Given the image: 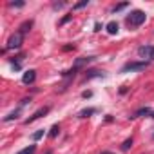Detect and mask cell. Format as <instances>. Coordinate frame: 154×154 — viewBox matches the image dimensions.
Listing matches in <instances>:
<instances>
[{"instance_id":"obj_1","label":"cell","mask_w":154,"mask_h":154,"mask_svg":"<svg viewBox=\"0 0 154 154\" xmlns=\"http://www.w3.org/2000/svg\"><path fill=\"white\" fill-rule=\"evenodd\" d=\"M145 18H147V15H145L143 11L134 9V11H131V15L127 17V26H129V27H140V26L145 22Z\"/></svg>"},{"instance_id":"obj_2","label":"cell","mask_w":154,"mask_h":154,"mask_svg":"<svg viewBox=\"0 0 154 154\" xmlns=\"http://www.w3.org/2000/svg\"><path fill=\"white\" fill-rule=\"evenodd\" d=\"M147 67V62H129L122 67V72H129V71H143Z\"/></svg>"},{"instance_id":"obj_3","label":"cell","mask_w":154,"mask_h":154,"mask_svg":"<svg viewBox=\"0 0 154 154\" xmlns=\"http://www.w3.org/2000/svg\"><path fill=\"white\" fill-rule=\"evenodd\" d=\"M22 38H24V35H22V33H15V35L8 40L6 49H18V47L22 45Z\"/></svg>"},{"instance_id":"obj_4","label":"cell","mask_w":154,"mask_h":154,"mask_svg":"<svg viewBox=\"0 0 154 154\" xmlns=\"http://www.w3.org/2000/svg\"><path fill=\"white\" fill-rule=\"evenodd\" d=\"M138 54H140L141 58L154 60V45H140V47H138Z\"/></svg>"},{"instance_id":"obj_5","label":"cell","mask_w":154,"mask_h":154,"mask_svg":"<svg viewBox=\"0 0 154 154\" xmlns=\"http://www.w3.org/2000/svg\"><path fill=\"white\" fill-rule=\"evenodd\" d=\"M47 112H49V107H40V109H38L36 112H33V114H31V116H29V118L26 120V123H33L35 120H38V118H42V116H45Z\"/></svg>"},{"instance_id":"obj_6","label":"cell","mask_w":154,"mask_h":154,"mask_svg":"<svg viewBox=\"0 0 154 154\" xmlns=\"http://www.w3.org/2000/svg\"><path fill=\"white\" fill-rule=\"evenodd\" d=\"M35 78H36V71H35V69H31V71L24 72L22 82H24V84H33V82H35Z\"/></svg>"},{"instance_id":"obj_7","label":"cell","mask_w":154,"mask_h":154,"mask_svg":"<svg viewBox=\"0 0 154 154\" xmlns=\"http://www.w3.org/2000/svg\"><path fill=\"white\" fill-rule=\"evenodd\" d=\"M147 114H152V111H150L149 107H141V109H138L131 118H140V116H147Z\"/></svg>"},{"instance_id":"obj_8","label":"cell","mask_w":154,"mask_h":154,"mask_svg":"<svg viewBox=\"0 0 154 154\" xmlns=\"http://www.w3.org/2000/svg\"><path fill=\"white\" fill-rule=\"evenodd\" d=\"M105 29H107V33H109V35H116L120 27H118V24H116V22H109V24L105 26Z\"/></svg>"},{"instance_id":"obj_9","label":"cell","mask_w":154,"mask_h":154,"mask_svg":"<svg viewBox=\"0 0 154 154\" xmlns=\"http://www.w3.org/2000/svg\"><path fill=\"white\" fill-rule=\"evenodd\" d=\"M31 27H33V22H31V20H27V22H24V24H22V26L18 27V33L26 35V33H27V31H29Z\"/></svg>"},{"instance_id":"obj_10","label":"cell","mask_w":154,"mask_h":154,"mask_svg":"<svg viewBox=\"0 0 154 154\" xmlns=\"http://www.w3.org/2000/svg\"><path fill=\"white\" fill-rule=\"evenodd\" d=\"M94 112H96V109H93V107H91V109H84V111L78 112V118H89V116L94 114Z\"/></svg>"},{"instance_id":"obj_11","label":"cell","mask_w":154,"mask_h":154,"mask_svg":"<svg viewBox=\"0 0 154 154\" xmlns=\"http://www.w3.org/2000/svg\"><path fill=\"white\" fill-rule=\"evenodd\" d=\"M20 111H22V105L17 109V111H13V112H9L6 118H4V122H11V120H15V118H18V114H20Z\"/></svg>"},{"instance_id":"obj_12","label":"cell","mask_w":154,"mask_h":154,"mask_svg":"<svg viewBox=\"0 0 154 154\" xmlns=\"http://www.w3.org/2000/svg\"><path fill=\"white\" fill-rule=\"evenodd\" d=\"M35 150H36V145H27L26 149H22V150L17 152V154H35Z\"/></svg>"},{"instance_id":"obj_13","label":"cell","mask_w":154,"mask_h":154,"mask_svg":"<svg viewBox=\"0 0 154 154\" xmlns=\"http://www.w3.org/2000/svg\"><path fill=\"white\" fill-rule=\"evenodd\" d=\"M131 147H132V138H127V140H125V141L122 143V150L125 152V150H129Z\"/></svg>"},{"instance_id":"obj_14","label":"cell","mask_w":154,"mask_h":154,"mask_svg":"<svg viewBox=\"0 0 154 154\" xmlns=\"http://www.w3.org/2000/svg\"><path fill=\"white\" fill-rule=\"evenodd\" d=\"M85 6H89V0H84V2H78L72 9H82V8H85Z\"/></svg>"},{"instance_id":"obj_15","label":"cell","mask_w":154,"mask_h":154,"mask_svg":"<svg viewBox=\"0 0 154 154\" xmlns=\"http://www.w3.org/2000/svg\"><path fill=\"white\" fill-rule=\"evenodd\" d=\"M58 132H60V127H58V125H53V129H51V132H49V136H51V138H54V136H56Z\"/></svg>"},{"instance_id":"obj_16","label":"cell","mask_w":154,"mask_h":154,"mask_svg":"<svg viewBox=\"0 0 154 154\" xmlns=\"http://www.w3.org/2000/svg\"><path fill=\"white\" fill-rule=\"evenodd\" d=\"M42 136H44V131H38V132H35V134L31 136V140H33V141H36V140H40Z\"/></svg>"},{"instance_id":"obj_17","label":"cell","mask_w":154,"mask_h":154,"mask_svg":"<svg viewBox=\"0 0 154 154\" xmlns=\"http://www.w3.org/2000/svg\"><path fill=\"white\" fill-rule=\"evenodd\" d=\"M125 8H127V4H118V6H116V8H114L112 11L116 13V11H122V9H125Z\"/></svg>"},{"instance_id":"obj_18","label":"cell","mask_w":154,"mask_h":154,"mask_svg":"<svg viewBox=\"0 0 154 154\" xmlns=\"http://www.w3.org/2000/svg\"><path fill=\"white\" fill-rule=\"evenodd\" d=\"M11 8H24V2H11Z\"/></svg>"},{"instance_id":"obj_19","label":"cell","mask_w":154,"mask_h":154,"mask_svg":"<svg viewBox=\"0 0 154 154\" xmlns=\"http://www.w3.org/2000/svg\"><path fill=\"white\" fill-rule=\"evenodd\" d=\"M100 154H112L111 150H103V152H100Z\"/></svg>"},{"instance_id":"obj_20","label":"cell","mask_w":154,"mask_h":154,"mask_svg":"<svg viewBox=\"0 0 154 154\" xmlns=\"http://www.w3.org/2000/svg\"><path fill=\"white\" fill-rule=\"evenodd\" d=\"M47 154H51V150H49V152H47Z\"/></svg>"},{"instance_id":"obj_21","label":"cell","mask_w":154,"mask_h":154,"mask_svg":"<svg viewBox=\"0 0 154 154\" xmlns=\"http://www.w3.org/2000/svg\"><path fill=\"white\" fill-rule=\"evenodd\" d=\"M152 118H154V112H152Z\"/></svg>"}]
</instances>
